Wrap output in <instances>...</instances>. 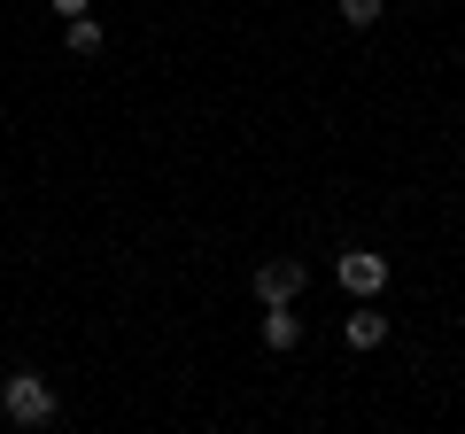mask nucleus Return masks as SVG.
<instances>
[{"mask_svg": "<svg viewBox=\"0 0 465 434\" xmlns=\"http://www.w3.org/2000/svg\"><path fill=\"white\" fill-rule=\"evenodd\" d=\"M295 341H302L295 302H264V350H295Z\"/></svg>", "mask_w": 465, "mask_h": 434, "instance_id": "nucleus-5", "label": "nucleus"}, {"mask_svg": "<svg viewBox=\"0 0 465 434\" xmlns=\"http://www.w3.org/2000/svg\"><path fill=\"white\" fill-rule=\"evenodd\" d=\"M54 8H63V16H85V8H94V0H54Z\"/></svg>", "mask_w": 465, "mask_h": 434, "instance_id": "nucleus-8", "label": "nucleus"}, {"mask_svg": "<svg viewBox=\"0 0 465 434\" xmlns=\"http://www.w3.org/2000/svg\"><path fill=\"white\" fill-rule=\"evenodd\" d=\"M333 8H341V24H357V32H365V24H381L388 0H333Z\"/></svg>", "mask_w": 465, "mask_h": 434, "instance_id": "nucleus-7", "label": "nucleus"}, {"mask_svg": "<svg viewBox=\"0 0 465 434\" xmlns=\"http://www.w3.org/2000/svg\"><path fill=\"white\" fill-rule=\"evenodd\" d=\"M333 280H341L349 295L365 302V295H381V287H388V256H372V249H349V256H333Z\"/></svg>", "mask_w": 465, "mask_h": 434, "instance_id": "nucleus-2", "label": "nucleus"}, {"mask_svg": "<svg viewBox=\"0 0 465 434\" xmlns=\"http://www.w3.org/2000/svg\"><path fill=\"white\" fill-rule=\"evenodd\" d=\"M302 287H311L302 256H272V264H256V295H264V302H295Z\"/></svg>", "mask_w": 465, "mask_h": 434, "instance_id": "nucleus-3", "label": "nucleus"}, {"mask_svg": "<svg viewBox=\"0 0 465 434\" xmlns=\"http://www.w3.org/2000/svg\"><path fill=\"white\" fill-rule=\"evenodd\" d=\"M70 54H101V24L94 16H70Z\"/></svg>", "mask_w": 465, "mask_h": 434, "instance_id": "nucleus-6", "label": "nucleus"}, {"mask_svg": "<svg viewBox=\"0 0 465 434\" xmlns=\"http://www.w3.org/2000/svg\"><path fill=\"white\" fill-rule=\"evenodd\" d=\"M0 411H8V427H47L54 419L47 372H8V380H0Z\"/></svg>", "mask_w": 465, "mask_h": 434, "instance_id": "nucleus-1", "label": "nucleus"}, {"mask_svg": "<svg viewBox=\"0 0 465 434\" xmlns=\"http://www.w3.org/2000/svg\"><path fill=\"white\" fill-rule=\"evenodd\" d=\"M341 341H349V350H381V341H388V318L372 311V295H365L357 311L341 318Z\"/></svg>", "mask_w": 465, "mask_h": 434, "instance_id": "nucleus-4", "label": "nucleus"}]
</instances>
